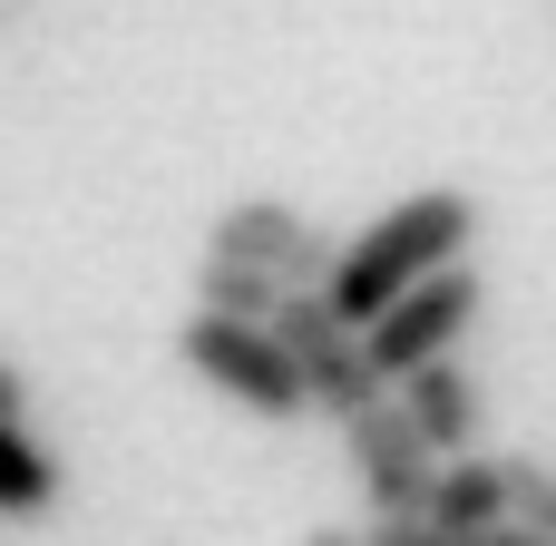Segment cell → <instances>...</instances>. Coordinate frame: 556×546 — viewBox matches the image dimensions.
<instances>
[{
  "instance_id": "cell-1",
  "label": "cell",
  "mask_w": 556,
  "mask_h": 546,
  "mask_svg": "<svg viewBox=\"0 0 556 546\" xmlns=\"http://www.w3.org/2000/svg\"><path fill=\"white\" fill-rule=\"evenodd\" d=\"M469 234H479V205L459 195V186H420V195H401V205H381L342 254H332V274H323V313L332 322H381L410 283H430V274H450V264H469Z\"/></svg>"
},
{
  "instance_id": "cell-2",
  "label": "cell",
  "mask_w": 556,
  "mask_h": 546,
  "mask_svg": "<svg viewBox=\"0 0 556 546\" xmlns=\"http://www.w3.org/2000/svg\"><path fill=\"white\" fill-rule=\"evenodd\" d=\"M479 332V264H450V274H430V283H410L381 322H362V352H371V371H381V391H401L410 371H430V361H459V342Z\"/></svg>"
},
{
  "instance_id": "cell-3",
  "label": "cell",
  "mask_w": 556,
  "mask_h": 546,
  "mask_svg": "<svg viewBox=\"0 0 556 546\" xmlns=\"http://www.w3.org/2000/svg\"><path fill=\"white\" fill-rule=\"evenodd\" d=\"M176 361H186L205 391L244 401L254 420H303V381H293V361H283V342H274L264 322H225V313H195V322L176 332Z\"/></svg>"
},
{
  "instance_id": "cell-4",
  "label": "cell",
  "mask_w": 556,
  "mask_h": 546,
  "mask_svg": "<svg viewBox=\"0 0 556 546\" xmlns=\"http://www.w3.org/2000/svg\"><path fill=\"white\" fill-rule=\"evenodd\" d=\"M264 332L283 342V361H293V381H303V410L352 420V410H371V401H381V371H371L362 332H352V322H332V313H323V293H283V313H274Z\"/></svg>"
},
{
  "instance_id": "cell-5",
  "label": "cell",
  "mask_w": 556,
  "mask_h": 546,
  "mask_svg": "<svg viewBox=\"0 0 556 546\" xmlns=\"http://www.w3.org/2000/svg\"><path fill=\"white\" fill-rule=\"evenodd\" d=\"M205 254L215 264H254V274H274L283 293H323V274H332V234L303 215V205H283V195H235L215 225H205Z\"/></svg>"
},
{
  "instance_id": "cell-6",
  "label": "cell",
  "mask_w": 556,
  "mask_h": 546,
  "mask_svg": "<svg viewBox=\"0 0 556 546\" xmlns=\"http://www.w3.org/2000/svg\"><path fill=\"white\" fill-rule=\"evenodd\" d=\"M342 449H352V479H362L371 518H420V508H430L440 459L420 449V430L401 420V401H391V391H381L371 410H352V420H342Z\"/></svg>"
},
{
  "instance_id": "cell-7",
  "label": "cell",
  "mask_w": 556,
  "mask_h": 546,
  "mask_svg": "<svg viewBox=\"0 0 556 546\" xmlns=\"http://www.w3.org/2000/svg\"><path fill=\"white\" fill-rule=\"evenodd\" d=\"M391 401H401V420L420 430V449H430V459H479L489 391H479V371H469V361H430V371H410Z\"/></svg>"
},
{
  "instance_id": "cell-8",
  "label": "cell",
  "mask_w": 556,
  "mask_h": 546,
  "mask_svg": "<svg viewBox=\"0 0 556 546\" xmlns=\"http://www.w3.org/2000/svg\"><path fill=\"white\" fill-rule=\"evenodd\" d=\"M420 518H430L440 537H489V528H508V469H498V459H440Z\"/></svg>"
},
{
  "instance_id": "cell-9",
  "label": "cell",
  "mask_w": 556,
  "mask_h": 546,
  "mask_svg": "<svg viewBox=\"0 0 556 546\" xmlns=\"http://www.w3.org/2000/svg\"><path fill=\"white\" fill-rule=\"evenodd\" d=\"M59 488H68V479H59V459H49L29 430H0V518H10V528H29V518H49V508H59Z\"/></svg>"
},
{
  "instance_id": "cell-10",
  "label": "cell",
  "mask_w": 556,
  "mask_h": 546,
  "mask_svg": "<svg viewBox=\"0 0 556 546\" xmlns=\"http://www.w3.org/2000/svg\"><path fill=\"white\" fill-rule=\"evenodd\" d=\"M195 313H225V322H274L283 313V283L254 274V264H195Z\"/></svg>"
},
{
  "instance_id": "cell-11",
  "label": "cell",
  "mask_w": 556,
  "mask_h": 546,
  "mask_svg": "<svg viewBox=\"0 0 556 546\" xmlns=\"http://www.w3.org/2000/svg\"><path fill=\"white\" fill-rule=\"evenodd\" d=\"M498 469H508V528L556 546V469L547 459H498Z\"/></svg>"
},
{
  "instance_id": "cell-12",
  "label": "cell",
  "mask_w": 556,
  "mask_h": 546,
  "mask_svg": "<svg viewBox=\"0 0 556 546\" xmlns=\"http://www.w3.org/2000/svg\"><path fill=\"white\" fill-rule=\"evenodd\" d=\"M20 410H29V381H20V361H0V430H20Z\"/></svg>"
},
{
  "instance_id": "cell-13",
  "label": "cell",
  "mask_w": 556,
  "mask_h": 546,
  "mask_svg": "<svg viewBox=\"0 0 556 546\" xmlns=\"http://www.w3.org/2000/svg\"><path fill=\"white\" fill-rule=\"evenodd\" d=\"M303 546H362V537H342V528H313V537H303Z\"/></svg>"
}]
</instances>
